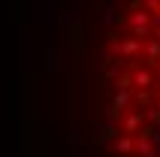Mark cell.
<instances>
[{"label": "cell", "mask_w": 160, "mask_h": 157, "mask_svg": "<svg viewBox=\"0 0 160 157\" xmlns=\"http://www.w3.org/2000/svg\"><path fill=\"white\" fill-rule=\"evenodd\" d=\"M72 157H160V0H70Z\"/></svg>", "instance_id": "obj_1"}]
</instances>
